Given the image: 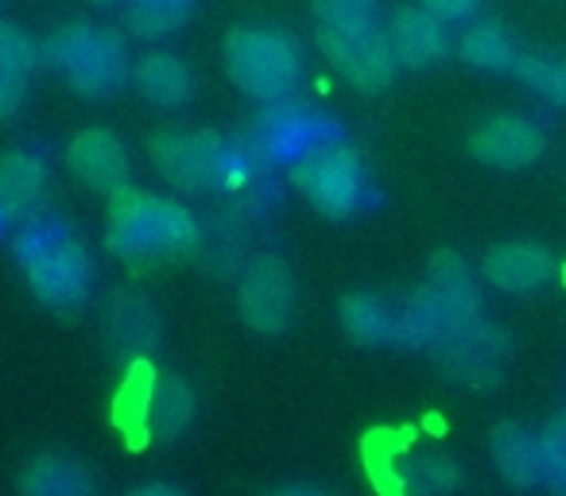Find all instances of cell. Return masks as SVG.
<instances>
[{"mask_svg": "<svg viewBox=\"0 0 566 496\" xmlns=\"http://www.w3.org/2000/svg\"><path fill=\"white\" fill-rule=\"evenodd\" d=\"M458 55L478 71H512V63H516V48L496 20H478L465 28L458 40Z\"/></svg>", "mask_w": 566, "mask_h": 496, "instance_id": "cell-25", "label": "cell"}, {"mask_svg": "<svg viewBox=\"0 0 566 496\" xmlns=\"http://www.w3.org/2000/svg\"><path fill=\"white\" fill-rule=\"evenodd\" d=\"M109 334L128 349V353H144V349L156 346V307H151L144 295L136 292H120L109 303Z\"/></svg>", "mask_w": 566, "mask_h": 496, "instance_id": "cell-23", "label": "cell"}, {"mask_svg": "<svg viewBox=\"0 0 566 496\" xmlns=\"http://www.w3.org/2000/svg\"><path fill=\"white\" fill-rule=\"evenodd\" d=\"M315 17L331 32H369L377 20V0H311Z\"/></svg>", "mask_w": 566, "mask_h": 496, "instance_id": "cell-29", "label": "cell"}, {"mask_svg": "<svg viewBox=\"0 0 566 496\" xmlns=\"http://www.w3.org/2000/svg\"><path fill=\"white\" fill-rule=\"evenodd\" d=\"M462 488V465L450 454L416 457L403 473V496H454Z\"/></svg>", "mask_w": 566, "mask_h": 496, "instance_id": "cell-27", "label": "cell"}, {"mask_svg": "<svg viewBox=\"0 0 566 496\" xmlns=\"http://www.w3.org/2000/svg\"><path fill=\"white\" fill-rule=\"evenodd\" d=\"M237 310L256 334L287 330L295 315V276L283 256H256L237 287Z\"/></svg>", "mask_w": 566, "mask_h": 496, "instance_id": "cell-11", "label": "cell"}, {"mask_svg": "<svg viewBox=\"0 0 566 496\" xmlns=\"http://www.w3.org/2000/svg\"><path fill=\"white\" fill-rule=\"evenodd\" d=\"M151 167L179 190H213L233 182L241 167V140L202 128V133H175L164 128L148 140Z\"/></svg>", "mask_w": 566, "mask_h": 496, "instance_id": "cell-6", "label": "cell"}, {"mask_svg": "<svg viewBox=\"0 0 566 496\" xmlns=\"http://www.w3.org/2000/svg\"><path fill=\"white\" fill-rule=\"evenodd\" d=\"M543 148H547L543 128L516 113L489 117L470 133V156L496 171H524L543 156Z\"/></svg>", "mask_w": 566, "mask_h": 496, "instance_id": "cell-12", "label": "cell"}, {"mask_svg": "<svg viewBox=\"0 0 566 496\" xmlns=\"http://www.w3.org/2000/svg\"><path fill=\"white\" fill-rule=\"evenodd\" d=\"M0 225H4V213H0Z\"/></svg>", "mask_w": 566, "mask_h": 496, "instance_id": "cell-35", "label": "cell"}, {"mask_svg": "<svg viewBox=\"0 0 566 496\" xmlns=\"http://www.w3.org/2000/svg\"><path fill=\"white\" fill-rule=\"evenodd\" d=\"M43 66H55L66 74L74 89L90 102L117 94L128 78V55L125 40L113 28H90V24H66L55 28L35 43Z\"/></svg>", "mask_w": 566, "mask_h": 496, "instance_id": "cell-3", "label": "cell"}, {"mask_svg": "<svg viewBox=\"0 0 566 496\" xmlns=\"http://www.w3.org/2000/svg\"><path fill=\"white\" fill-rule=\"evenodd\" d=\"M66 167L71 175L90 190H113L128 187V156L125 144L109 133V128H82L71 144H66Z\"/></svg>", "mask_w": 566, "mask_h": 496, "instance_id": "cell-13", "label": "cell"}, {"mask_svg": "<svg viewBox=\"0 0 566 496\" xmlns=\"http://www.w3.org/2000/svg\"><path fill=\"white\" fill-rule=\"evenodd\" d=\"M17 261L32 295L55 315H78L94 292V261L86 244L55 218H35L17 236Z\"/></svg>", "mask_w": 566, "mask_h": 496, "instance_id": "cell-2", "label": "cell"}, {"mask_svg": "<svg viewBox=\"0 0 566 496\" xmlns=\"http://www.w3.org/2000/svg\"><path fill=\"white\" fill-rule=\"evenodd\" d=\"M489 454L493 465L512 488L527 493V488L543 485V454H539V434H532L520 423H501L493 426V439H489Z\"/></svg>", "mask_w": 566, "mask_h": 496, "instance_id": "cell-19", "label": "cell"}, {"mask_svg": "<svg viewBox=\"0 0 566 496\" xmlns=\"http://www.w3.org/2000/svg\"><path fill=\"white\" fill-rule=\"evenodd\" d=\"M385 35H388V48H392L396 63L408 66V71L439 63L450 48L447 24L434 20L423 4H419V9H396L385 28Z\"/></svg>", "mask_w": 566, "mask_h": 496, "instance_id": "cell-16", "label": "cell"}, {"mask_svg": "<svg viewBox=\"0 0 566 496\" xmlns=\"http://www.w3.org/2000/svg\"><path fill=\"white\" fill-rule=\"evenodd\" d=\"M226 74L244 97L256 102H280L292 97L303 74V51L280 28H233L226 35Z\"/></svg>", "mask_w": 566, "mask_h": 496, "instance_id": "cell-4", "label": "cell"}, {"mask_svg": "<svg viewBox=\"0 0 566 496\" xmlns=\"http://www.w3.org/2000/svg\"><path fill=\"white\" fill-rule=\"evenodd\" d=\"M481 276L509 295H532L539 287H547V279L555 276V256L535 241H509L489 249L481 261Z\"/></svg>", "mask_w": 566, "mask_h": 496, "instance_id": "cell-15", "label": "cell"}, {"mask_svg": "<svg viewBox=\"0 0 566 496\" xmlns=\"http://www.w3.org/2000/svg\"><path fill=\"white\" fill-rule=\"evenodd\" d=\"M51 194V171L35 151H9L0 156V213L4 221L43 218V205Z\"/></svg>", "mask_w": 566, "mask_h": 496, "instance_id": "cell-14", "label": "cell"}, {"mask_svg": "<svg viewBox=\"0 0 566 496\" xmlns=\"http://www.w3.org/2000/svg\"><path fill=\"white\" fill-rule=\"evenodd\" d=\"M326 136L334 133L315 109H307L303 102H292V97H280V102H264V109L252 117L244 140L264 163H275V159L292 163L300 151H307L311 144L326 140Z\"/></svg>", "mask_w": 566, "mask_h": 496, "instance_id": "cell-10", "label": "cell"}, {"mask_svg": "<svg viewBox=\"0 0 566 496\" xmlns=\"http://www.w3.org/2000/svg\"><path fill=\"white\" fill-rule=\"evenodd\" d=\"M35 63H40L35 43L17 24L0 20V120H12L20 113Z\"/></svg>", "mask_w": 566, "mask_h": 496, "instance_id": "cell-22", "label": "cell"}, {"mask_svg": "<svg viewBox=\"0 0 566 496\" xmlns=\"http://www.w3.org/2000/svg\"><path fill=\"white\" fill-rule=\"evenodd\" d=\"M318 51L334 66V74L349 82L357 94H380V89L392 86L396 71H400L392 48H388V35L377 32V28H369V32H331V28H323Z\"/></svg>", "mask_w": 566, "mask_h": 496, "instance_id": "cell-9", "label": "cell"}, {"mask_svg": "<svg viewBox=\"0 0 566 496\" xmlns=\"http://www.w3.org/2000/svg\"><path fill=\"white\" fill-rule=\"evenodd\" d=\"M105 244L133 272L195 261L202 253V229L187 205L148 190L120 187L109 194V229Z\"/></svg>", "mask_w": 566, "mask_h": 496, "instance_id": "cell-1", "label": "cell"}, {"mask_svg": "<svg viewBox=\"0 0 566 496\" xmlns=\"http://www.w3.org/2000/svg\"><path fill=\"white\" fill-rule=\"evenodd\" d=\"M125 496H182L175 485H140V488H133V493H125Z\"/></svg>", "mask_w": 566, "mask_h": 496, "instance_id": "cell-33", "label": "cell"}, {"mask_svg": "<svg viewBox=\"0 0 566 496\" xmlns=\"http://www.w3.org/2000/svg\"><path fill=\"white\" fill-rule=\"evenodd\" d=\"M97 9H109V4H120V0H94Z\"/></svg>", "mask_w": 566, "mask_h": 496, "instance_id": "cell-34", "label": "cell"}, {"mask_svg": "<svg viewBox=\"0 0 566 496\" xmlns=\"http://www.w3.org/2000/svg\"><path fill=\"white\" fill-rule=\"evenodd\" d=\"M133 82L144 94V102L159 105V109H179L195 94V74L171 51H148L140 63L133 66Z\"/></svg>", "mask_w": 566, "mask_h": 496, "instance_id": "cell-21", "label": "cell"}, {"mask_svg": "<svg viewBox=\"0 0 566 496\" xmlns=\"http://www.w3.org/2000/svg\"><path fill=\"white\" fill-rule=\"evenodd\" d=\"M512 74L524 82L527 89L551 105H566V59H539V55H516Z\"/></svg>", "mask_w": 566, "mask_h": 496, "instance_id": "cell-28", "label": "cell"}, {"mask_svg": "<svg viewBox=\"0 0 566 496\" xmlns=\"http://www.w3.org/2000/svg\"><path fill=\"white\" fill-rule=\"evenodd\" d=\"M442 377L465 388H493L504 377L512 357V334L504 326L489 323L485 315L473 323L450 326L431 346Z\"/></svg>", "mask_w": 566, "mask_h": 496, "instance_id": "cell-8", "label": "cell"}, {"mask_svg": "<svg viewBox=\"0 0 566 496\" xmlns=\"http://www.w3.org/2000/svg\"><path fill=\"white\" fill-rule=\"evenodd\" d=\"M447 330H450V318L442 310V303L434 299V292L427 284L416 287L400 307V346L431 349Z\"/></svg>", "mask_w": 566, "mask_h": 496, "instance_id": "cell-24", "label": "cell"}, {"mask_svg": "<svg viewBox=\"0 0 566 496\" xmlns=\"http://www.w3.org/2000/svg\"><path fill=\"white\" fill-rule=\"evenodd\" d=\"M268 496H331L323 485H283V488H272Z\"/></svg>", "mask_w": 566, "mask_h": 496, "instance_id": "cell-32", "label": "cell"}, {"mask_svg": "<svg viewBox=\"0 0 566 496\" xmlns=\"http://www.w3.org/2000/svg\"><path fill=\"white\" fill-rule=\"evenodd\" d=\"M287 175H292L295 190L334 221L354 218L369 202V179H365L361 156L354 144L338 140V136H326V140L311 144L307 151H300Z\"/></svg>", "mask_w": 566, "mask_h": 496, "instance_id": "cell-5", "label": "cell"}, {"mask_svg": "<svg viewBox=\"0 0 566 496\" xmlns=\"http://www.w3.org/2000/svg\"><path fill=\"white\" fill-rule=\"evenodd\" d=\"M543 454V485H551L558 496H566V411H558L539 431Z\"/></svg>", "mask_w": 566, "mask_h": 496, "instance_id": "cell-30", "label": "cell"}, {"mask_svg": "<svg viewBox=\"0 0 566 496\" xmlns=\"http://www.w3.org/2000/svg\"><path fill=\"white\" fill-rule=\"evenodd\" d=\"M419 4H423L434 20H442V24H458V20H470L473 12H478L481 0H419Z\"/></svg>", "mask_w": 566, "mask_h": 496, "instance_id": "cell-31", "label": "cell"}, {"mask_svg": "<svg viewBox=\"0 0 566 496\" xmlns=\"http://www.w3.org/2000/svg\"><path fill=\"white\" fill-rule=\"evenodd\" d=\"M17 496H97V481L74 454H40L20 473Z\"/></svg>", "mask_w": 566, "mask_h": 496, "instance_id": "cell-20", "label": "cell"}, {"mask_svg": "<svg viewBox=\"0 0 566 496\" xmlns=\"http://www.w3.org/2000/svg\"><path fill=\"white\" fill-rule=\"evenodd\" d=\"M120 419L136 442H171L195 419V392L175 372H140L125 384Z\"/></svg>", "mask_w": 566, "mask_h": 496, "instance_id": "cell-7", "label": "cell"}, {"mask_svg": "<svg viewBox=\"0 0 566 496\" xmlns=\"http://www.w3.org/2000/svg\"><path fill=\"white\" fill-rule=\"evenodd\" d=\"M427 287L434 292V299L442 303L447 310L450 326H462L481 318V292H478V279H473L470 264L462 261L458 253L450 249H439L427 264Z\"/></svg>", "mask_w": 566, "mask_h": 496, "instance_id": "cell-17", "label": "cell"}, {"mask_svg": "<svg viewBox=\"0 0 566 496\" xmlns=\"http://www.w3.org/2000/svg\"><path fill=\"white\" fill-rule=\"evenodd\" d=\"M195 12V0H128L125 28L136 40H164L179 32Z\"/></svg>", "mask_w": 566, "mask_h": 496, "instance_id": "cell-26", "label": "cell"}, {"mask_svg": "<svg viewBox=\"0 0 566 496\" xmlns=\"http://www.w3.org/2000/svg\"><path fill=\"white\" fill-rule=\"evenodd\" d=\"M342 330L354 346L377 349V346H400V307L373 292H349L338 303Z\"/></svg>", "mask_w": 566, "mask_h": 496, "instance_id": "cell-18", "label": "cell"}]
</instances>
